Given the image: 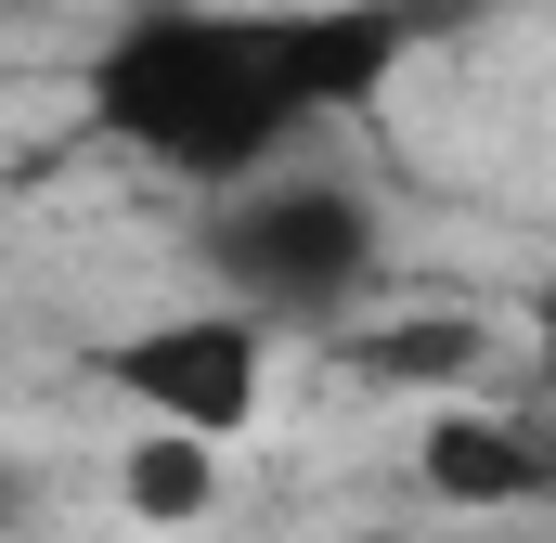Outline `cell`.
<instances>
[{
  "label": "cell",
  "mask_w": 556,
  "mask_h": 543,
  "mask_svg": "<svg viewBox=\"0 0 556 543\" xmlns=\"http://www.w3.org/2000/svg\"><path fill=\"white\" fill-rule=\"evenodd\" d=\"M427 26V0H142L91 39V130L181 181H247L376 104Z\"/></svg>",
  "instance_id": "6da1fadb"
},
{
  "label": "cell",
  "mask_w": 556,
  "mask_h": 543,
  "mask_svg": "<svg viewBox=\"0 0 556 543\" xmlns=\"http://www.w3.org/2000/svg\"><path fill=\"white\" fill-rule=\"evenodd\" d=\"M220 207H207V233H194V260L207 285L233 298V311H260L273 337H337L363 298H376V272H389V220H376V194L363 181H337V168H247V181H207Z\"/></svg>",
  "instance_id": "7a4b0ae2"
},
{
  "label": "cell",
  "mask_w": 556,
  "mask_h": 543,
  "mask_svg": "<svg viewBox=\"0 0 556 543\" xmlns=\"http://www.w3.org/2000/svg\"><path fill=\"white\" fill-rule=\"evenodd\" d=\"M104 376H117L155 427L233 440L247 414L273 402V324H260V311H233V298H207V311H168V324L104 337Z\"/></svg>",
  "instance_id": "3957f363"
},
{
  "label": "cell",
  "mask_w": 556,
  "mask_h": 543,
  "mask_svg": "<svg viewBox=\"0 0 556 543\" xmlns=\"http://www.w3.org/2000/svg\"><path fill=\"white\" fill-rule=\"evenodd\" d=\"M415 492L453 505V518H518V505H544V440H531V414H492V402L453 389V414H427V440H415Z\"/></svg>",
  "instance_id": "277c9868"
},
{
  "label": "cell",
  "mask_w": 556,
  "mask_h": 543,
  "mask_svg": "<svg viewBox=\"0 0 556 543\" xmlns=\"http://www.w3.org/2000/svg\"><path fill=\"white\" fill-rule=\"evenodd\" d=\"M337 337H350V324H337ZM350 363H363L376 389H479V376H492V324H466V311L363 324V337H350Z\"/></svg>",
  "instance_id": "5b68a950"
},
{
  "label": "cell",
  "mask_w": 556,
  "mask_h": 543,
  "mask_svg": "<svg viewBox=\"0 0 556 543\" xmlns=\"http://www.w3.org/2000/svg\"><path fill=\"white\" fill-rule=\"evenodd\" d=\"M117 505H130L142 531H194V518L220 505V440H194V427H155V414H142V440L117 453Z\"/></svg>",
  "instance_id": "8992f818"
},
{
  "label": "cell",
  "mask_w": 556,
  "mask_h": 543,
  "mask_svg": "<svg viewBox=\"0 0 556 543\" xmlns=\"http://www.w3.org/2000/svg\"><path fill=\"white\" fill-rule=\"evenodd\" d=\"M350 543H427V531H350Z\"/></svg>",
  "instance_id": "52a82bcc"
}]
</instances>
